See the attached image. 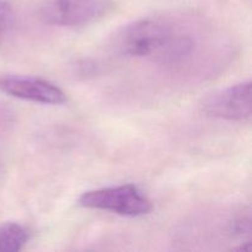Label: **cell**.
<instances>
[{"label": "cell", "mask_w": 252, "mask_h": 252, "mask_svg": "<svg viewBox=\"0 0 252 252\" xmlns=\"http://www.w3.org/2000/svg\"><path fill=\"white\" fill-rule=\"evenodd\" d=\"M177 27L161 17H145L123 27L115 37V49L126 57L161 63Z\"/></svg>", "instance_id": "obj_1"}, {"label": "cell", "mask_w": 252, "mask_h": 252, "mask_svg": "<svg viewBox=\"0 0 252 252\" xmlns=\"http://www.w3.org/2000/svg\"><path fill=\"white\" fill-rule=\"evenodd\" d=\"M79 206L128 218L145 216L153 208L152 202L134 185H121L88 191L80 196Z\"/></svg>", "instance_id": "obj_2"}, {"label": "cell", "mask_w": 252, "mask_h": 252, "mask_svg": "<svg viewBox=\"0 0 252 252\" xmlns=\"http://www.w3.org/2000/svg\"><path fill=\"white\" fill-rule=\"evenodd\" d=\"M112 6V0H42L38 16L53 26H86L106 16Z\"/></svg>", "instance_id": "obj_3"}, {"label": "cell", "mask_w": 252, "mask_h": 252, "mask_svg": "<svg viewBox=\"0 0 252 252\" xmlns=\"http://www.w3.org/2000/svg\"><path fill=\"white\" fill-rule=\"evenodd\" d=\"M207 116L219 120L250 121L252 113L251 81H243L209 96L203 103Z\"/></svg>", "instance_id": "obj_4"}, {"label": "cell", "mask_w": 252, "mask_h": 252, "mask_svg": "<svg viewBox=\"0 0 252 252\" xmlns=\"http://www.w3.org/2000/svg\"><path fill=\"white\" fill-rule=\"evenodd\" d=\"M0 91L11 97L41 105H64L68 100L61 88L34 76H0Z\"/></svg>", "instance_id": "obj_5"}, {"label": "cell", "mask_w": 252, "mask_h": 252, "mask_svg": "<svg viewBox=\"0 0 252 252\" xmlns=\"http://www.w3.org/2000/svg\"><path fill=\"white\" fill-rule=\"evenodd\" d=\"M29 229L14 221L0 225V252H19L30 240Z\"/></svg>", "instance_id": "obj_6"}, {"label": "cell", "mask_w": 252, "mask_h": 252, "mask_svg": "<svg viewBox=\"0 0 252 252\" xmlns=\"http://www.w3.org/2000/svg\"><path fill=\"white\" fill-rule=\"evenodd\" d=\"M16 25V16L11 5L0 0V46H4L12 36Z\"/></svg>", "instance_id": "obj_7"}, {"label": "cell", "mask_w": 252, "mask_h": 252, "mask_svg": "<svg viewBox=\"0 0 252 252\" xmlns=\"http://www.w3.org/2000/svg\"><path fill=\"white\" fill-rule=\"evenodd\" d=\"M228 233L230 236L241 239L243 243H250L251 235V217L249 213H243L236 216L228 224Z\"/></svg>", "instance_id": "obj_8"}]
</instances>
